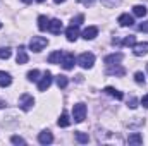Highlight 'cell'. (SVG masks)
Instances as JSON below:
<instances>
[{"label": "cell", "instance_id": "1", "mask_svg": "<svg viewBox=\"0 0 148 146\" xmlns=\"http://www.w3.org/2000/svg\"><path fill=\"white\" fill-rule=\"evenodd\" d=\"M77 64L83 67V69H91L93 64H95V55L90 53V52H84L77 57Z\"/></svg>", "mask_w": 148, "mask_h": 146}, {"label": "cell", "instance_id": "2", "mask_svg": "<svg viewBox=\"0 0 148 146\" xmlns=\"http://www.w3.org/2000/svg\"><path fill=\"white\" fill-rule=\"evenodd\" d=\"M33 105H35V98H33L29 93H23V95L19 96V108L21 110L29 112V110L33 108Z\"/></svg>", "mask_w": 148, "mask_h": 146}, {"label": "cell", "instance_id": "3", "mask_svg": "<svg viewBox=\"0 0 148 146\" xmlns=\"http://www.w3.org/2000/svg\"><path fill=\"white\" fill-rule=\"evenodd\" d=\"M73 119L74 122H83L86 119V105L84 103H76L73 107Z\"/></svg>", "mask_w": 148, "mask_h": 146}, {"label": "cell", "instance_id": "4", "mask_svg": "<svg viewBox=\"0 0 148 146\" xmlns=\"http://www.w3.org/2000/svg\"><path fill=\"white\" fill-rule=\"evenodd\" d=\"M48 45V40L47 38H43V36H33L31 38V41H29V48L33 50V52H41L45 46Z\"/></svg>", "mask_w": 148, "mask_h": 146}, {"label": "cell", "instance_id": "5", "mask_svg": "<svg viewBox=\"0 0 148 146\" xmlns=\"http://www.w3.org/2000/svg\"><path fill=\"white\" fill-rule=\"evenodd\" d=\"M52 81H53L52 72H50V71H45V72H43V76H41V79L38 81V89H40V91H47V89L50 88Z\"/></svg>", "mask_w": 148, "mask_h": 146}, {"label": "cell", "instance_id": "6", "mask_svg": "<svg viewBox=\"0 0 148 146\" xmlns=\"http://www.w3.org/2000/svg\"><path fill=\"white\" fill-rule=\"evenodd\" d=\"M74 62H76V59H74L73 53H62V59H60V65H62V69H66V71H71L74 69Z\"/></svg>", "mask_w": 148, "mask_h": 146}, {"label": "cell", "instance_id": "7", "mask_svg": "<svg viewBox=\"0 0 148 146\" xmlns=\"http://www.w3.org/2000/svg\"><path fill=\"white\" fill-rule=\"evenodd\" d=\"M66 38H67V41H76V40L79 38V26L71 24V26L66 29Z\"/></svg>", "mask_w": 148, "mask_h": 146}, {"label": "cell", "instance_id": "8", "mask_svg": "<svg viewBox=\"0 0 148 146\" xmlns=\"http://www.w3.org/2000/svg\"><path fill=\"white\" fill-rule=\"evenodd\" d=\"M133 53L136 55V57H143V55H147L148 53V43H134L133 45Z\"/></svg>", "mask_w": 148, "mask_h": 146}, {"label": "cell", "instance_id": "9", "mask_svg": "<svg viewBox=\"0 0 148 146\" xmlns=\"http://www.w3.org/2000/svg\"><path fill=\"white\" fill-rule=\"evenodd\" d=\"M122 59H124V55H122L121 52H117V53H110V55H107V57L103 59V62H105V65H114V64H121Z\"/></svg>", "mask_w": 148, "mask_h": 146}, {"label": "cell", "instance_id": "10", "mask_svg": "<svg viewBox=\"0 0 148 146\" xmlns=\"http://www.w3.org/2000/svg\"><path fill=\"white\" fill-rule=\"evenodd\" d=\"M105 72L109 76H124L126 74V69L119 64H114V65H107V71Z\"/></svg>", "mask_w": 148, "mask_h": 146}, {"label": "cell", "instance_id": "11", "mask_svg": "<svg viewBox=\"0 0 148 146\" xmlns=\"http://www.w3.org/2000/svg\"><path fill=\"white\" fill-rule=\"evenodd\" d=\"M48 31L53 33V35H60V31H62V23H60L59 19H50V23H48Z\"/></svg>", "mask_w": 148, "mask_h": 146}, {"label": "cell", "instance_id": "12", "mask_svg": "<svg viewBox=\"0 0 148 146\" xmlns=\"http://www.w3.org/2000/svg\"><path fill=\"white\" fill-rule=\"evenodd\" d=\"M52 141H53V136H52L50 131H41L38 134V143L40 145H50Z\"/></svg>", "mask_w": 148, "mask_h": 146}, {"label": "cell", "instance_id": "13", "mask_svg": "<svg viewBox=\"0 0 148 146\" xmlns=\"http://www.w3.org/2000/svg\"><path fill=\"white\" fill-rule=\"evenodd\" d=\"M117 23H119L122 28H127V26H133V24H134V19H133V16H129V14H121L119 19H117Z\"/></svg>", "mask_w": 148, "mask_h": 146}, {"label": "cell", "instance_id": "14", "mask_svg": "<svg viewBox=\"0 0 148 146\" xmlns=\"http://www.w3.org/2000/svg\"><path fill=\"white\" fill-rule=\"evenodd\" d=\"M97 35H98V28H97V26H88V28L83 31L81 36L84 38V40H95Z\"/></svg>", "mask_w": 148, "mask_h": 146}, {"label": "cell", "instance_id": "15", "mask_svg": "<svg viewBox=\"0 0 148 146\" xmlns=\"http://www.w3.org/2000/svg\"><path fill=\"white\" fill-rule=\"evenodd\" d=\"M16 60H17V64H19V65H23V64H26V62H28V53H26V48H24L23 45L17 48V57H16Z\"/></svg>", "mask_w": 148, "mask_h": 146}, {"label": "cell", "instance_id": "16", "mask_svg": "<svg viewBox=\"0 0 148 146\" xmlns=\"http://www.w3.org/2000/svg\"><path fill=\"white\" fill-rule=\"evenodd\" d=\"M103 93H107L109 96L115 98V100H122V98H124V93L119 91V89H115V88H112V86H107V88L103 89Z\"/></svg>", "mask_w": 148, "mask_h": 146}, {"label": "cell", "instance_id": "17", "mask_svg": "<svg viewBox=\"0 0 148 146\" xmlns=\"http://www.w3.org/2000/svg\"><path fill=\"white\" fill-rule=\"evenodd\" d=\"M10 83H12L10 74L5 71H0V88H7V86H10Z\"/></svg>", "mask_w": 148, "mask_h": 146}, {"label": "cell", "instance_id": "18", "mask_svg": "<svg viewBox=\"0 0 148 146\" xmlns=\"http://www.w3.org/2000/svg\"><path fill=\"white\" fill-rule=\"evenodd\" d=\"M57 126L59 127H69L71 126V119H69V113L67 112H62V115L57 120Z\"/></svg>", "mask_w": 148, "mask_h": 146}, {"label": "cell", "instance_id": "19", "mask_svg": "<svg viewBox=\"0 0 148 146\" xmlns=\"http://www.w3.org/2000/svg\"><path fill=\"white\" fill-rule=\"evenodd\" d=\"M60 59H62V52L60 50H55V52H52L50 55H48V64H60Z\"/></svg>", "mask_w": 148, "mask_h": 146}, {"label": "cell", "instance_id": "20", "mask_svg": "<svg viewBox=\"0 0 148 146\" xmlns=\"http://www.w3.org/2000/svg\"><path fill=\"white\" fill-rule=\"evenodd\" d=\"M48 23H50V19L47 16H40L38 17V29L40 31H48Z\"/></svg>", "mask_w": 148, "mask_h": 146}, {"label": "cell", "instance_id": "21", "mask_svg": "<svg viewBox=\"0 0 148 146\" xmlns=\"http://www.w3.org/2000/svg\"><path fill=\"white\" fill-rule=\"evenodd\" d=\"M127 143H129V145H141V143H143V136H141L140 132H133V134H129Z\"/></svg>", "mask_w": 148, "mask_h": 146}, {"label": "cell", "instance_id": "22", "mask_svg": "<svg viewBox=\"0 0 148 146\" xmlns=\"http://www.w3.org/2000/svg\"><path fill=\"white\" fill-rule=\"evenodd\" d=\"M147 7H145V5H134V7H133V14H134V16H136V17H145V16H147Z\"/></svg>", "mask_w": 148, "mask_h": 146}, {"label": "cell", "instance_id": "23", "mask_svg": "<svg viewBox=\"0 0 148 146\" xmlns=\"http://www.w3.org/2000/svg\"><path fill=\"white\" fill-rule=\"evenodd\" d=\"M55 81H57V86H59L60 89L67 88V84H69V79H67V76H62V74H59V76L55 77Z\"/></svg>", "mask_w": 148, "mask_h": 146}, {"label": "cell", "instance_id": "24", "mask_svg": "<svg viewBox=\"0 0 148 146\" xmlns=\"http://www.w3.org/2000/svg\"><path fill=\"white\" fill-rule=\"evenodd\" d=\"M134 43H136V36L134 35H129V36H126L121 41V45H124V46H133Z\"/></svg>", "mask_w": 148, "mask_h": 146}, {"label": "cell", "instance_id": "25", "mask_svg": "<svg viewBox=\"0 0 148 146\" xmlns=\"http://www.w3.org/2000/svg\"><path fill=\"white\" fill-rule=\"evenodd\" d=\"M10 55H12V52H10V48H9V46H0V59L7 60Z\"/></svg>", "mask_w": 148, "mask_h": 146}, {"label": "cell", "instance_id": "26", "mask_svg": "<svg viewBox=\"0 0 148 146\" xmlns=\"http://www.w3.org/2000/svg\"><path fill=\"white\" fill-rule=\"evenodd\" d=\"M38 76H40V71H38V69L29 71V72H28V81H31V83H36L38 79H40Z\"/></svg>", "mask_w": 148, "mask_h": 146}, {"label": "cell", "instance_id": "27", "mask_svg": "<svg viewBox=\"0 0 148 146\" xmlns=\"http://www.w3.org/2000/svg\"><path fill=\"white\" fill-rule=\"evenodd\" d=\"M74 136H76V139H77L79 143H88V141H90L88 134H84V132H81V131H77V132H76Z\"/></svg>", "mask_w": 148, "mask_h": 146}, {"label": "cell", "instance_id": "28", "mask_svg": "<svg viewBox=\"0 0 148 146\" xmlns=\"http://www.w3.org/2000/svg\"><path fill=\"white\" fill-rule=\"evenodd\" d=\"M134 81H136L138 84H145V74L138 71V72L134 74Z\"/></svg>", "mask_w": 148, "mask_h": 146}, {"label": "cell", "instance_id": "29", "mask_svg": "<svg viewBox=\"0 0 148 146\" xmlns=\"http://www.w3.org/2000/svg\"><path fill=\"white\" fill-rule=\"evenodd\" d=\"M84 21V16L83 14H79V16H76L73 17V21H71V24H76V26H81V23Z\"/></svg>", "mask_w": 148, "mask_h": 146}, {"label": "cell", "instance_id": "30", "mask_svg": "<svg viewBox=\"0 0 148 146\" xmlns=\"http://www.w3.org/2000/svg\"><path fill=\"white\" fill-rule=\"evenodd\" d=\"M102 3H103L105 7H115V5L121 3V0H102Z\"/></svg>", "mask_w": 148, "mask_h": 146}, {"label": "cell", "instance_id": "31", "mask_svg": "<svg viewBox=\"0 0 148 146\" xmlns=\"http://www.w3.org/2000/svg\"><path fill=\"white\" fill-rule=\"evenodd\" d=\"M10 141H12L14 145H26V141H24L21 136H12V138H10Z\"/></svg>", "mask_w": 148, "mask_h": 146}, {"label": "cell", "instance_id": "32", "mask_svg": "<svg viewBox=\"0 0 148 146\" xmlns=\"http://www.w3.org/2000/svg\"><path fill=\"white\" fill-rule=\"evenodd\" d=\"M127 107H129V108H136V107H138V98L131 96V100L127 102Z\"/></svg>", "mask_w": 148, "mask_h": 146}, {"label": "cell", "instance_id": "33", "mask_svg": "<svg viewBox=\"0 0 148 146\" xmlns=\"http://www.w3.org/2000/svg\"><path fill=\"white\" fill-rule=\"evenodd\" d=\"M77 2H79V3H83L84 7H91V5H93L97 0H77Z\"/></svg>", "mask_w": 148, "mask_h": 146}, {"label": "cell", "instance_id": "34", "mask_svg": "<svg viewBox=\"0 0 148 146\" xmlns=\"http://www.w3.org/2000/svg\"><path fill=\"white\" fill-rule=\"evenodd\" d=\"M138 29H140V31H143V33H148V21L141 23V24L138 26Z\"/></svg>", "mask_w": 148, "mask_h": 146}, {"label": "cell", "instance_id": "35", "mask_svg": "<svg viewBox=\"0 0 148 146\" xmlns=\"http://www.w3.org/2000/svg\"><path fill=\"white\" fill-rule=\"evenodd\" d=\"M141 105H143L145 108H148V95H145V96L141 98Z\"/></svg>", "mask_w": 148, "mask_h": 146}, {"label": "cell", "instance_id": "36", "mask_svg": "<svg viewBox=\"0 0 148 146\" xmlns=\"http://www.w3.org/2000/svg\"><path fill=\"white\" fill-rule=\"evenodd\" d=\"M53 2H55V3H64L66 0H53Z\"/></svg>", "mask_w": 148, "mask_h": 146}, {"label": "cell", "instance_id": "37", "mask_svg": "<svg viewBox=\"0 0 148 146\" xmlns=\"http://www.w3.org/2000/svg\"><path fill=\"white\" fill-rule=\"evenodd\" d=\"M3 107H5V103H3V102L0 100V108H3Z\"/></svg>", "mask_w": 148, "mask_h": 146}, {"label": "cell", "instance_id": "38", "mask_svg": "<svg viewBox=\"0 0 148 146\" xmlns=\"http://www.w3.org/2000/svg\"><path fill=\"white\" fill-rule=\"evenodd\" d=\"M21 2H24V3H31L33 0H21Z\"/></svg>", "mask_w": 148, "mask_h": 146}, {"label": "cell", "instance_id": "39", "mask_svg": "<svg viewBox=\"0 0 148 146\" xmlns=\"http://www.w3.org/2000/svg\"><path fill=\"white\" fill-rule=\"evenodd\" d=\"M36 2H38V3H41V2H45V0H36Z\"/></svg>", "mask_w": 148, "mask_h": 146}, {"label": "cell", "instance_id": "40", "mask_svg": "<svg viewBox=\"0 0 148 146\" xmlns=\"http://www.w3.org/2000/svg\"><path fill=\"white\" fill-rule=\"evenodd\" d=\"M0 28H2V23H0Z\"/></svg>", "mask_w": 148, "mask_h": 146}, {"label": "cell", "instance_id": "41", "mask_svg": "<svg viewBox=\"0 0 148 146\" xmlns=\"http://www.w3.org/2000/svg\"><path fill=\"white\" fill-rule=\"evenodd\" d=\"M147 71H148V65H147Z\"/></svg>", "mask_w": 148, "mask_h": 146}]
</instances>
